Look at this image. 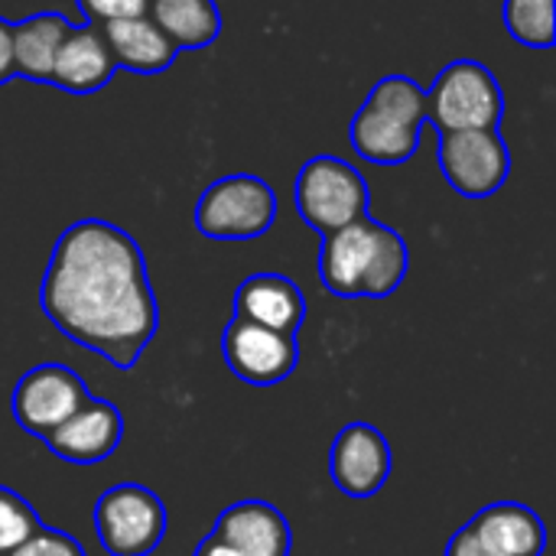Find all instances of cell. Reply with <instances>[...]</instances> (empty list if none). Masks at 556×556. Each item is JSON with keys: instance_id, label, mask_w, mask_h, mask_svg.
<instances>
[{"instance_id": "1", "label": "cell", "mask_w": 556, "mask_h": 556, "mask_svg": "<svg viewBox=\"0 0 556 556\" xmlns=\"http://www.w3.org/2000/svg\"><path fill=\"white\" fill-rule=\"evenodd\" d=\"M39 306L75 345L130 371L160 329L140 244L104 218L68 225L52 244Z\"/></svg>"}, {"instance_id": "2", "label": "cell", "mask_w": 556, "mask_h": 556, "mask_svg": "<svg viewBox=\"0 0 556 556\" xmlns=\"http://www.w3.org/2000/svg\"><path fill=\"white\" fill-rule=\"evenodd\" d=\"M407 241L371 215H362L319 241V280L339 300H384L407 280Z\"/></svg>"}, {"instance_id": "3", "label": "cell", "mask_w": 556, "mask_h": 556, "mask_svg": "<svg viewBox=\"0 0 556 556\" xmlns=\"http://www.w3.org/2000/svg\"><path fill=\"white\" fill-rule=\"evenodd\" d=\"M427 91L407 75L381 78L352 117V147L375 166H401L420 147Z\"/></svg>"}, {"instance_id": "4", "label": "cell", "mask_w": 556, "mask_h": 556, "mask_svg": "<svg viewBox=\"0 0 556 556\" xmlns=\"http://www.w3.org/2000/svg\"><path fill=\"white\" fill-rule=\"evenodd\" d=\"M505 117V94L489 65L456 59L427 91V121L437 130H489Z\"/></svg>"}, {"instance_id": "5", "label": "cell", "mask_w": 556, "mask_h": 556, "mask_svg": "<svg viewBox=\"0 0 556 556\" xmlns=\"http://www.w3.org/2000/svg\"><path fill=\"white\" fill-rule=\"evenodd\" d=\"M277 192L254 173H231L215 179L199 205L195 228L212 241H254L277 222Z\"/></svg>"}, {"instance_id": "6", "label": "cell", "mask_w": 556, "mask_h": 556, "mask_svg": "<svg viewBox=\"0 0 556 556\" xmlns=\"http://www.w3.org/2000/svg\"><path fill=\"white\" fill-rule=\"evenodd\" d=\"M293 202H296V212L300 218L319 231V235H329L336 228H345L349 222L368 215V182L365 176L339 160V156H313L303 163V169L296 173V182H293Z\"/></svg>"}, {"instance_id": "7", "label": "cell", "mask_w": 556, "mask_h": 556, "mask_svg": "<svg viewBox=\"0 0 556 556\" xmlns=\"http://www.w3.org/2000/svg\"><path fill=\"white\" fill-rule=\"evenodd\" d=\"M169 518L156 492L124 482L94 502V531L108 556H150L166 538Z\"/></svg>"}, {"instance_id": "8", "label": "cell", "mask_w": 556, "mask_h": 556, "mask_svg": "<svg viewBox=\"0 0 556 556\" xmlns=\"http://www.w3.org/2000/svg\"><path fill=\"white\" fill-rule=\"evenodd\" d=\"M440 169L446 182L466 199L495 195L511 176V150L498 127L489 130H437Z\"/></svg>"}, {"instance_id": "9", "label": "cell", "mask_w": 556, "mask_h": 556, "mask_svg": "<svg viewBox=\"0 0 556 556\" xmlns=\"http://www.w3.org/2000/svg\"><path fill=\"white\" fill-rule=\"evenodd\" d=\"M88 388L85 381L59 362H46L29 368L16 388H13V420L20 424L23 433L42 440L46 433H52L59 424H65L85 401H88Z\"/></svg>"}, {"instance_id": "10", "label": "cell", "mask_w": 556, "mask_h": 556, "mask_svg": "<svg viewBox=\"0 0 556 556\" xmlns=\"http://www.w3.org/2000/svg\"><path fill=\"white\" fill-rule=\"evenodd\" d=\"M222 355L238 381H244L251 388H274L296 371L300 342H296V336L231 316V323L222 336Z\"/></svg>"}, {"instance_id": "11", "label": "cell", "mask_w": 556, "mask_h": 556, "mask_svg": "<svg viewBox=\"0 0 556 556\" xmlns=\"http://www.w3.org/2000/svg\"><path fill=\"white\" fill-rule=\"evenodd\" d=\"M329 472L342 495L349 498H371L391 479V443L388 437L365 424H345L329 453Z\"/></svg>"}, {"instance_id": "12", "label": "cell", "mask_w": 556, "mask_h": 556, "mask_svg": "<svg viewBox=\"0 0 556 556\" xmlns=\"http://www.w3.org/2000/svg\"><path fill=\"white\" fill-rule=\"evenodd\" d=\"M124 440V417L114 404L101 397H88L65 424L42 437L46 450L72 466H98L104 463Z\"/></svg>"}, {"instance_id": "13", "label": "cell", "mask_w": 556, "mask_h": 556, "mask_svg": "<svg viewBox=\"0 0 556 556\" xmlns=\"http://www.w3.org/2000/svg\"><path fill=\"white\" fill-rule=\"evenodd\" d=\"M117 72V62L111 55V46L104 39V29L98 23H81L65 33L49 85L68 91V94H94L101 91Z\"/></svg>"}, {"instance_id": "14", "label": "cell", "mask_w": 556, "mask_h": 556, "mask_svg": "<svg viewBox=\"0 0 556 556\" xmlns=\"http://www.w3.org/2000/svg\"><path fill=\"white\" fill-rule=\"evenodd\" d=\"M212 538L231 544L244 556H290L293 551V531L283 511L257 498H244L225 508L212 528Z\"/></svg>"}, {"instance_id": "15", "label": "cell", "mask_w": 556, "mask_h": 556, "mask_svg": "<svg viewBox=\"0 0 556 556\" xmlns=\"http://www.w3.org/2000/svg\"><path fill=\"white\" fill-rule=\"evenodd\" d=\"M235 316L296 336L306 323V296L283 274H251L235 290Z\"/></svg>"}, {"instance_id": "16", "label": "cell", "mask_w": 556, "mask_h": 556, "mask_svg": "<svg viewBox=\"0 0 556 556\" xmlns=\"http://www.w3.org/2000/svg\"><path fill=\"white\" fill-rule=\"evenodd\" d=\"M469 531L492 556H544L547 528L541 515L521 502H495L482 508Z\"/></svg>"}, {"instance_id": "17", "label": "cell", "mask_w": 556, "mask_h": 556, "mask_svg": "<svg viewBox=\"0 0 556 556\" xmlns=\"http://www.w3.org/2000/svg\"><path fill=\"white\" fill-rule=\"evenodd\" d=\"M101 29H104V39L111 46V55H114L117 68H127V72L160 75L179 55V49L173 46V39L150 16L111 20Z\"/></svg>"}, {"instance_id": "18", "label": "cell", "mask_w": 556, "mask_h": 556, "mask_svg": "<svg viewBox=\"0 0 556 556\" xmlns=\"http://www.w3.org/2000/svg\"><path fill=\"white\" fill-rule=\"evenodd\" d=\"M72 29V20L55 10L33 13L20 23H13V65L16 75L26 81H42L49 85L52 78V62L55 52Z\"/></svg>"}, {"instance_id": "19", "label": "cell", "mask_w": 556, "mask_h": 556, "mask_svg": "<svg viewBox=\"0 0 556 556\" xmlns=\"http://www.w3.org/2000/svg\"><path fill=\"white\" fill-rule=\"evenodd\" d=\"M147 16L176 49H205L222 33V10L215 0H150Z\"/></svg>"}, {"instance_id": "20", "label": "cell", "mask_w": 556, "mask_h": 556, "mask_svg": "<svg viewBox=\"0 0 556 556\" xmlns=\"http://www.w3.org/2000/svg\"><path fill=\"white\" fill-rule=\"evenodd\" d=\"M556 0H505L502 16L508 33L528 49H551L556 42Z\"/></svg>"}, {"instance_id": "21", "label": "cell", "mask_w": 556, "mask_h": 556, "mask_svg": "<svg viewBox=\"0 0 556 556\" xmlns=\"http://www.w3.org/2000/svg\"><path fill=\"white\" fill-rule=\"evenodd\" d=\"M36 508L13 489L0 485V556L16 551L36 528H39Z\"/></svg>"}, {"instance_id": "22", "label": "cell", "mask_w": 556, "mask_h": 556, "mask_svg": "<svg viewBox=\"0 0 556 556\" xmlns=\"http://www.w3.org/2000/svg\"><path fill=\"white\" fill-rule=\"evenodd\" d=\"M7 556H85V551L72 534L39 525L16 551H10Z\"/></svg>"}, {"instance_id": "23", "label": "cell", "mask_w": 556, "mask_h": 556, "mask_svg": "<svg viewBox=\"0 0 556 556\" xmlns=\"http://www.w3.org/2000/svg\"><path fill=\"white\" fill-rule=\"evenodd\" d=\"M85 23H111V20H130V16H147L150 0H75Z\"/></svg>"}, {"instance_id": "24", "label": "cell", "mask_w": 556, "mask_h": 556, "mask_svg": "<svg viewBox=\"0 0 556 556\" xmlns=\"http://www.w3.org/2000/svg\"><path fill=\"white\" fill-rule=\"evenodd\" d=\"M10 78H16V65H13V23L0 16V85H7Z\"/></svg>"}, {"instance_id": "25", "label": "cell", "mask_w": 556, "mask_h": 556, "mask_svg": "<svg viewBox=\"0 0 556 556\" xmlns=\"http://www.w3.org/2000/svg\"><path fill=\"white\" fill-rule=\"evenodd\" d=\"M443 556H492L479 541H476V534L469 531V525L459 531V534H453V541L446 544V554Z\"/></svg>"}, {"instance_id": "26", "label": "cell", "mask_w": 556, "mask_h": 556, "mask_svg": "<svg viewBox=\"0 0 556 556\" xmlns=\"http://www.w3.org/2000/svg\"><path fill=\"white\" fill-rule=\"evenodd\" d=\"M195 556H244L241 551H235L231 544H225V541H218V538H205L202 544H199V551H195Z\"/></svg>"}]
</instances>
